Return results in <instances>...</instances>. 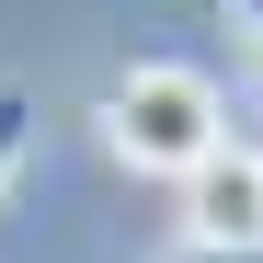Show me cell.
<instances>
[{
	"label": "cell",
	"instance_id": "1",
	"mask_svg": "<svg viewBox=\"0 0 263 263\" xmlns=\"http://www.w3.org/2000/svg\"><path fill=\"white\" fill-rule=\"evenodd\" d=\"M92 126H103V149H115L126 172L183 183V172L229 138V103H217V80H206V69H183V58H138V69H115V80H103Z\"/></svg>",
	"mask_w": 263,
	"mask_h": 263
},
{
	"label": "cell",
	"instance_id": "3",
	"mask_svg": "<svg viewBox=\"0 0 263 263\" xmlns=\"http://www.w3.org/2000/svg\"><path fill=\"white\" fill-rule=\"evenodd\" d=\"M23 138H34V103L0 92V195H12V172H23Z\"/></svg>",
	"mask_w": 263,
	"mask_h": 263
},
{
	"label": "cell",
	"instance_id": "4",
	"mask_svg": "<svg viewBox=\"0 0 263 263\" xmlns=\"http://www.w3.org/2000/svg\"><path fill=\"white\" fill-rule=\"evenodd\" d=\"M240 12H252V23H263V0H240Z\"/></svg>",
	"mask_w": 263,
	"mask_h": 263
},
{
	"label": "cell",
	"instance_id": "2",
	"mask_svg": "<svg viewBox=\"0 0 263 263\" xmlns=\"http://www.w3.org/2000/svg\"><path fill=\"white\" fill-rule=\"evenodd\" d=\"M183 240H195V263H229V252H263V149H240V138H217L183 183Z\"/></svg>",
	"mask_w": 263,
	"mask_h": 263
},
{
	"label": "cell",
	"instance_id": "5",
	"mask_svg": "<svg viewBox=\"0 0 263 263\" xmlns=\"http://www.w3.org/2000/svg\"><path fill=\"white\" fill-rule=\"evenodd\" d=\"M229 263H263V252H229Z\"/></svg>",
	"mask_w": 263,
	"mask_h": 263
}]
</instances>
